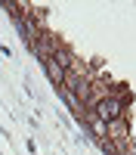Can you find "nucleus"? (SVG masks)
<instances>
[{
    "label": "nucleus",
    "instance_id": "1",
    "mask_svg": "<svg viewBox=\"0 0 136 155\" xmlns=\"http://www.w3.org/2000/svg\"><path fill=\"white\" fill-rule=\"evenodd\" d=\"M127 106H130V93H127V90H118V87H115L108 96L99 99L93 109H87V115H93L96 121H102V124L108 127L111 121L127 118Z\"/></svg>",
    "mask_w": 136,
    "mask_h": 155
},
{
    "label": "nucleus",
    "instance_id": "2",
    "mask_svg": "<svg viewBox=\"0 0 136 155\" xmlns=\"http://www.w3.org/2000/svg\"><path fill=\"white\" fill-rule=\"evenodd\" d=\"M43 62V71H46V78H49V81H53L56 87H62V78H65V68H62L59 65V62L53 59V56H46V59H40Z\"/></svg>",
    "mask_w": 136,
    "mask_h": 155
}]
</instances>
